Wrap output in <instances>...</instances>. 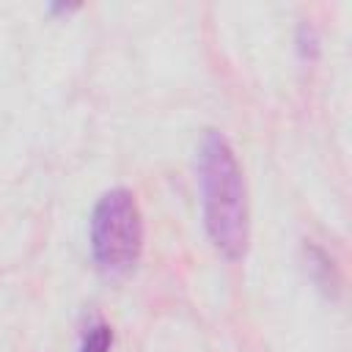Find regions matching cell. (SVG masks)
<instances>
[{"instance_id": "obj_1", "label": "cell", "mask_w": 352, "mask_h": 352, "mask_svg": "<svg viewBox=\"0 0 352 352\" xmlns=\"http://www.w3.org/2000/svg\"><path fill=\"white\" fill-rule=\"evenodd\" d=\"M198 187H201L204 226L212 245L228 261H239L248 253V242H250L248 187L231 140L217 129H206L201 140Z\"/></svg>"}, {"instance_id": "obj_3", "label": "cell", "mask_w": 352, "mask_h": 352, "mask_svg": "<svg viewBox=\"0 0 352 352\" xmlns=\"http://www.w3.org/2000/svg\"><path fill=\"white\" fill-rule=\"evenodd\" d=\"M308 270H311V275H314V280L330 294H336L338 289H341V275H338V270H336V264H333V258L322 250V248H308Z\"/></svg>"}, {"instance_id": "obj_4", "label": "cell", "mask_w": 352, "mask_h": 352, "mask_svg": "<svg viewBox=\"0 0 352 352\" xmlns=\"http://www.w3.org/2000/svg\"><path fill=\"white\" fill-rule=\"evenodd\" d=\"M110 346H113V330H110V324L96 322V324H91L85 330L82 344H80L77 352H110Z\"/></svg>"}, {"instance_id": "obj_5", "label": "cell", "mask_w": 352, "mask_h": 352, "mask_svg": "<svg viewBox=\"0 0 352 352\" xmlns=\"http://www.w3.org/2000/svg\"><path fill=\"white\" fill-rule=\"evenodd\" d=\"M52 11H58V14H69V11H77V6H63V3H58V6H52Z\"/></svg>"}, {"instance_id": "obj_2", "label": "cell", "mask_w": 352, "mask_h": 352, "mask_svg": "<svg viewBox=\"0 0 352 352\" xmlns=\"http://www.w3.org/2000/svg\"><path fill=\"white\" fill-rule=\"evenodd\" d=\"M146 226L138 198L126 187L99 195L91 212V256L102 275L121 278L135 270L143 253Z\"/></svg>"}]
</instances>
